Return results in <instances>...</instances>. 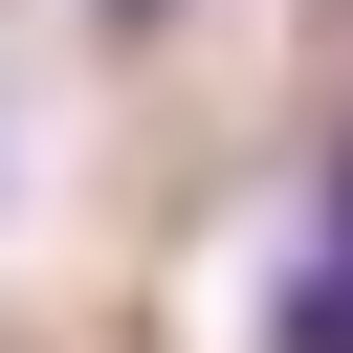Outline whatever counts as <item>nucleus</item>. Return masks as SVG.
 <instances>
[{"mask_svg": "<svg viewBox=\"0 0 353 353\" xmlns=\"http://www.w3.org/2000/svg\"><path fill=\"white\" fill-rule=\"evenodd\" d=\"M265 353H353V243H331V265H287V309H265Z\"/></svg>", "mask_w": 353, "mask_h": 353, "instance_id": "obj_1", "label": "nucleus"}, {"mask_svg": "<svg viewBox=\"0 0 353 353\" xmlns=\"http://www.w3.org/2000/svg\"><path fill=\"white\" fill-rule=\"evenodd\" d=\"M331 243H353V132H331Z\"/></svg>", "mask_w": 353, "mask_h": 353, "instance_id": "obj_2", "label": "nucleus"}]
</instances>
